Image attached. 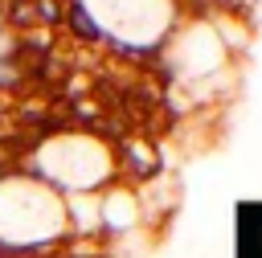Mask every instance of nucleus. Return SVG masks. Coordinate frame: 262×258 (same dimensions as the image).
<instances>
[{"mask_svg": "<svg viewBox=\"0 0 262 258\" xmlns=\"http://www.w3.org/2000/svg\"><path fill=\"white\" fill-rule=\"evenodd\" d=\"M66 29H70V37H74V41L102 49V29L94 25V16L86 12V4H82V0H70V4H66Z\"/></svg>", "mask_w": 262, "mask_h": 258, "instance_id": "nucleus-3", "label": "nucleus"}, {"mask_svg": "<svg viewBox=\"0 0 262 258\" xmlns=\"http://www.w3.org/2000/svg\"><path fill=\"white\" fill-rule=\"evenodd\" d=\"M33 8H37V25L41 29H61L66 25V4L61 0H33Z\"/></svg>", "mask_w": 262, "mask_h": 258, "instance_id": "nucleus-4", "label": "nucleus"}, {"mask_svg": "<svg viewBox=\"0 0 262 258\" xmlns=\"http://www.w3.org/2000/svg\"><path fill=\"white\" fill-rule=\"evenodd\" d=\"M29 4H33V0H29Z\"/></svg>", "mask_w": 262, "mask_h": 258, "instance_id": "nucleus-6", "label": "nucleus"}, {"mask_svg": "<svg viewBox=\"0 0 262 258\" xmlns=\"http://www.w3.org/2000/svg\"><path fill=\"white\" fill-rule=\"evenodd\" d=\"M20 172L37 176L41 184L66 197H98L119 180L111 143L94 139L90 131H61L37 139L33 152L20 160Z\"/></svg>", "mask_w": 262, "mask_h": 258, "instance_id": "nucleus-1", "label": "nucleus"}, {"mask_svg": "<svg viewBox=\"0 0 262 258\" xmlns=\"http://www.w3.org/2000/svg\"><path fill=\"white\" fill-rule=\"evenodd\" d=\"M115 152V168H119V180L123 184H151L160 176V156H156V143L143 139L139 131H131L123 143L111 147Z\"/></svg>", "mask_w": 262, "mask_h": 258, "instance_id": "nucleus-2", "label": "nucleus"}, {"mask_svg": "<svg viewBox=\"0 0 262 258\" xmlns=\"http://www.w3.org/2000/svg\"><path fill=\"white\" fill-rule=\"evenodd\" d=\"M25 90V70L16 61H0V94H20Z\"/></svg>", "mask_w": 262, "mask_h": 258, "instance_id": "nucleus-5", "label": "nucleus"}]
</instances>
